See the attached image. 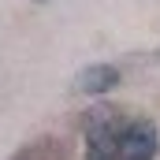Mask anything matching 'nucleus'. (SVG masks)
<instances>
[{"mask_svg":"<svg viewBox=\"0 0 160 160\" xmlns=\"http://www.w3.org/2000/svg\"><path fill=\"white\" fill-rule=\"evenodd\" d=\"M157 153H160V130H157L153 119L138 116V119L123 123L116 160H157Z\"/></svg>","mask_w":160,"mask_h":160,"instance_id":"1","label":"nucleus"},{"mask_svg":"<svg viewBox=\"0 0 160 160\" xmlns=\"http://www.w3.org/2000/svg\"><path fill=\"white\" fill-rule=\"evenodd\" d=\"M63 157H67V145L60 138H52V134H41L34 142H26L11 160H63Z\"/></svg>","mask_w":160,"mask_h":160,"instance_id":"3","label":"nucleus"},{"mask_svg":"<svg viewBox=\"0 0 160 160\" xmlns=\"http://www.w3.org/2000/svg\"><path fill=\"white\" fill-rule=\"evenodd\" d=\"M38 4H45V0H38Z\"/></svg>","mask_w":160,"mask_h":160,"instance_id":"4","label":"nucleus"},{"mask_svg":"<svg viewBox=\"0 0 160 160\" xmlns=\"http://www.w3.org/2000/svg\"><path fill=\"white\" fill-rule=\"evenodd\" d=\"M123 82V71L116 63H89L75 75V93L78 97H104L112 89H119Z\"/></svg>","mask_w":160,"mask_h":160,"instance_id":"2","label":"nucleus"}]
</instances>
